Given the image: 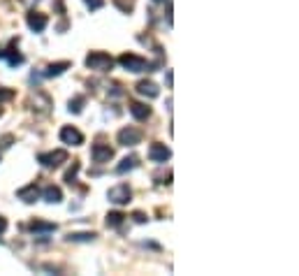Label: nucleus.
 <instances>
[{"instance_id":"nucleus-14","label":"nucleus","mask_w":299,"mask_h":276,"mask_svg":"<svg viewBox=\"0 0 299 276\" xmlns=\"http://www.w3.org/2000/svg\"><path fill=\"white\" fill-rule=\"evenodd\" d=\"M70 67V61H60V63H51L47 70H44V77L51 79V77H58V74H63V72Z\"/></svg>"},{"instance_id":"nucleus-21","label":"nucleus","mask_w":299,"mask_h":276,"mask_svg":"<svg viewBox=\"0 0 299 276\" xmlns=\"http://www.w3.org/2000/svg\"><path fill=\"white\" fill-rule=\"evenodd\" d=\"M79 167H82L79 163H72V170H67V172H65V181L70 183V186L77 181V172H79Z\"/></svg>"},{"instance_id":"nucleus-5","label":"nucleus","mask_w":299,"mask_h":276,"mask_svg":"<svg viewBox=\"0 0 299 276\" xmlns=\"http://www.w3.org/2000/svg\"><path fill=\"white\" fill-rule=\"evenodd\" d=\"M40 163H42L44 167H60L63 163H67V151H63V149H58V151H49V153H40V158H38Z\"/></svg>"},{"instance_id":"nucleus-11","label":"nucleus","mask_w":299,"mask_h":276,"mask_svg":"<svg viewBox=\"0 0 299 276\" xmlns=\"http://www.w3.org/2000/svg\"><path fill=\"white\" fill-rule=\"evenodd\" d=\"M17 198H19V200H23L26 205H33L35 200L40 198V188L35 186V183H30V186H26V188H21V190H19Z\"/></svg>"},{"instance_id":"nucleus-19","label":"nucleus","mask_w":299,"mask_h":276,"mask_svg":"<svg viewBox=\"0 0 299 276\" xmlns=\"http://www.w3.org/2000/svg\"><path fill=\"white\" fill-rule=\"evenodd\" d=\"M67 239H70V242H93L95 234H93V232H70Z\"/></svg>"},{"instance_id":"nucleus-1","label":"nucleus","mask_w":299,"mask_h":276,"mask_svg":"<svg viewBox=\"0 0 299 276\" xmlns=\"http://www.w3.org/2000/svg\"><path fill=\"white\" fill-rule=\"evenodd\" d=\"M86 67L95 72H109L114 67V58L109 54H104V51H91L86 56Z\"/></svg>"},{"instance_id":"nucleus-13","label":"nucleus","mask_w":299,"mask_h":276,"mask_svg":"<svg viewBox=\"0 0 299 276\" xmlns=\"http://www.w3.org/2000/svg\"><path fill=\"white\" fill-rule=\"evenodd\" d=\"M42 198L49 202V205H58L60 200H63V190H60L58 186H47L44 188V193H42Z\"/></svg>"},{"instance_id":"nucleus-22","label":"nucleus","mask_w":299,"mask_h":276,"mask_svg":"<svg viewBox=\"0 0 299 276\" xmlns=\"http://www.w3.org/2000/svg\"><path fill=\"white\" fill-rule=\"evenodd\" d=\"M114 3L121 7V12H132V7H135V0H128V3L125 0H114Z\"/></svg>"},{"instance_id":"nucleus-7","label":"nucleus","mask_w":299,"mask_h":276,"mask_svg":"<svg viewBox=\"0 0 299 276\" xmlns=\"http://www.w3.org/2000/svg\"><path fill=\"white\" fill-rule=\"evenodd\" d=\"M169 158H172V151H169L165 144L153 142L151 146H148V161L151 163H165V161H169Z\"/></svg>"},{"instance_id":"nucleus-26","label":"nucleus","mask_w":299,"mask_h":276,"mask_svg":"<svg viewBox=\"0 0 299 276\" xmlns=\"http://www.w3.org/2000/svg\"><path fill=\"white\" fill-rule=\"evenodd\" d=\"M5 230H7V221L0 216V232H5Z\"/></svg>"},{"instance_id":"nucleus-17","label":"nucleus","mask_w":299,"mask_h":276,"mask_svg":"<svg viewBox=\"0 0 299 276\" xmlns=\"http://www.w3.org/2000/svg\"><path fill=\"white\" fill-rule=\"evenodd\" d=\"M54 230H56L54 223H44V221H33L30 223V232H35V234H38V232H54Z\"/></svg>"},{"instance_id":"nucleus-16","label":"nucleus","mask_w":299,"mask_h":276,"mask_svg":"<svg viewBox=\"0 0 299 276\" xmlns=\"http://www.w3.org/2000/svg\"><path fill=\"white\" fill-rule=\"evenodd\" d=\"M3 58H7V63H10V67H17V65H21L23 63V56L21 54H17L14 49H10V51H3Z\"/></svg>"},{"instance_id":"nucleus-3","label":"nucleus","mask_w":299,"mask_h":276,"mask_svg":"<svg viewBox=\"0 0 299 276\" xmlns=\"http://www.w3.org/2000/svg\"><path fill=\"white\" fill-rule=\"evenodd\" d=\"M107 198H109V202H114V205H128L132 198V190L128 183H119V186L109 188Z\"/></svg>"},{"instance_id":"nucleus-12","label":"nucleus","mask_w":299,"mask_h":276,"mask_svg":"<svg viewBox=\"0 0 299 276\" xmlns=\"http://www.w3.org/2000/svg\"><path fill=\"white\" fill-rule=\"evenodd\" d=\"M130 114L135 116L137 121H146L151 116V107L144 105V102H130Z\"/></svg>"},{"instance_id":"nucleus-18","label":"nucleus","mask_w":299,"mask_h":276,"mask_svg":"<svg viewBox=\"0 0 299 276\" xmlns=\"http://www.w3.org/2000/svg\"><path fill=\"white\" fill-rule=\"evenodd\" d=\"M123 218H125V214H121V211H109L107 214V227H121Z\"/></svg>"},{"instance_id":"nucleus-23","label":"nucleus","mask_w":299,"mask_h":276,"mask_svg":"<svg viewBox=\"0 0 299 276\" xmlns=\"http://www.w3.org/2000/svg\"><path fill=\"white\" fill-rule=\"evenodd\" d=\"M12 98H14V91L0 86V102H7V100H12Z\"/></svg>"},{"instance_id":"nucleus-10","label":"nucleus","mask_w":299,"mask_h":276,"mask_svg":"<svg viewBox=\"0 0 299 276\" xmlns=\"http://www.w3.org/2000/svg\"><path fill=\"white\" fill-rule=\"evenodd\" d=\"M137 93L144 95V98H151L153 100V98H158V95H160V89L153 82H146V79H144V82L137 84Z\"/></svg>"},{"instance_id":"nucleus-8","label":"nucleus","mask_w":299,"mask_h":276,"mask_svg":"<svg viewBox=\"0 0 299 276\" xmlns=\"http://www.w3.org/2000/svg\"><path fill=\"white\" fill-rule=\"evenodd\" d=\"M60 142L67 144V146H82V144H84V135L79 133L77 128L65 126L63 130H60Z\"/></svg>"},{"instance_id":"nucleus-28","label":"nucleus","mask_w":299,"mask_h":276,"mask_svg":"<svg viewBox=\"0 0 299 276\" xmlns=\"http://www.w3.org/2000/svg\"><path fill=\"white\" fill-rule=\"evenodd\" d=\"M0 58H3V49H0Z\"/></svg>"},{"instance_id":"nucleus-2","label":"nucleus","mask_w":299,"mask_h":276,"mask_svg":"<svg viewBox=\"0 0 299 276\" xmlns=\"http://www.w3.org/2000/svg\"><path fill=\"white\" fill-rule=\"evenodd\" d=\"M119 63H121V67H125L128 72H148L153 67L146 58H141V56H137V54H121Z\"/></svg>"},{"instance_id":"nucleus-24","label":"nucleus","mask_w":299,"mask_h":276,"mask_svg":"<svg viewBox=\"0 0 299 276\" xmlns=\"http://www.w3.org/2000/svg\"><path fill=\"white\" fill-rule=\"evenodd\" d=\"M86 3V7H91V10H100V7L104 5V0H84Z\"/></svg>"},{"instance_id":"nucleus-25","label":"nucleus","mask_w":299,"mask_h":276,"mask_svg":"<svg viewBox=\"0 0 299 276\" xmlns=\"http://www.w3.org/2000/svg\"><path fill=\"white\" fill-rule=\"evenodd\" d=\"M132 218H135V223H146V216L141 214V211H135V214H132Z\"/></svg>"},{"instance_id":"nucleus-9","label":"nucleus","mask_w":299,"mask_h":276,"mask_svg":"<svg viewBox=\"0 0 299 276\" xmlns=\"http://www.w3.org/2000/svg\"><path fill=\"white\" fill-rule=\"evenodd\" d=\"M26 23L30 30H35V33H42L44 28H47V23H49V19H47V14H42V12H28L26 17Z\"/></svg>"},{"instance_id":"nucleus-20","label":"nucleus","mask_w":299,"mask_h":276,"mask_svg":"<svg viewBox=\"0 0 299 276\" xmlns=\"http://www.w3.org/2000/svg\"><path fill=\"white\" fill-rule=\"evenodd\" d=\"M84 105H86V98H84V95H77L74 100H70V107H67V109H70L72 114H82Z\"/></svg>"},{"instance_id":"nucleus-15","label":"nucleus","mask_w":299,"mask_h":276,"mask_svg":"<svg viewBox=\"0 0 299 276\" xmlns=\"http://www.w3.org/2000/svg\"><path fill=\"white\" fill-rule=\"evenodd\" d=\"M135 167H137V158H135V155H130V158H123V161H121V165L116 167V174H125V172L135 170Z\"/></svg>"},{"instance_id":"nucleus-27","label":"nucleus","mask_w":299,"mask_h":276,"mask_svg":"<svg viewBox=\"0 0 299 276\" xmlns=\"http://www.w3.org/2000/svg\"><path fill=\"white\" fill-rule=\"evenodd\" d=\"M153 3H163V0H153Z\"/></svg>"},{"instance_id":"nucleus-4","label":"nucleus","mask_w":299,"mask_h":276,"mask_svg":"<svg viewBox=\"0 0 299 276\" xmlns=\"http://www.w3.org/2000/svg\"><path fill=\"white\" fill-rule=\"evenodd\" d=\"M141 130L139 128H132V126H128V128H123V130H119V144L121 146H137V144L141 142Z\"/></svg>"},{"instance_id":"nucleus-6","label":"nucleus","mask_w":299,"mask_h":276,"mask_svg":"<svg viewBox=\"0 0 299 276\" xmlns=\"http://www.w3.org/2000/svg\"><path fill=\"white\" fill-rule=\"evenodd\" d=\"M91 158H93V163H98V165L109 163L111 158H114V149H111V146H107V144H93Z\"/></svg>"}]
</instances>
